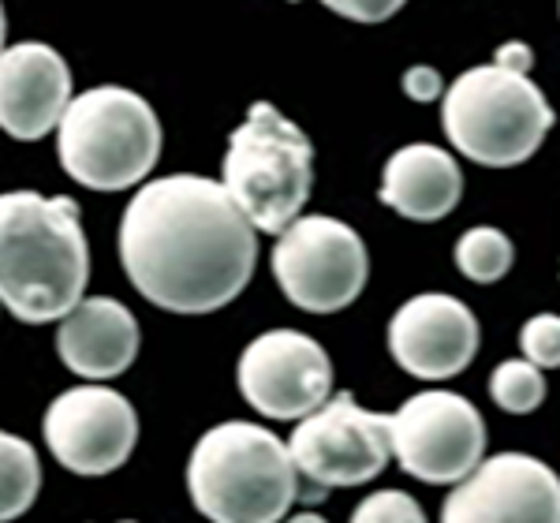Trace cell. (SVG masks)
Segmentation results:
<instances>
[{"label": "cell", "instance_id": "cell-25", "mask_svg": "<svg viewBox=\"0 0 560 523\" xmlns=\"http://www.w3.org/2000/svg\"><path fill=\"white\" fill-rule=\"evenodd\" d=\"M292 4H295V0H292Z\"/></svg>", "mask_w": 560, "mask_h": 523}, {"label": "cell", "instance_id": "cell-9", "mask_svg": "<svg viewBox=\"0 0 560 523\" xmlns=\"http://www.w3.org/2000/svg\"><path fill=\"white\" fill-rule=\"evenodd\" d=\"M288 449L300 475L318 490L363 486L377 479L393 456L388 415H374L359 408L351 393H337L318 411L303 415Z\"/></svg>", "mask_w": 560, "mask_h": 523}, {"label": "cell", "instance_id": "cell-23", "mask_svg": "<svg viewBox=\"0 0 560 523\" xmlns=\"http://www.w3.org/2000/svg\"><path fill=\"white\" fill-rule=\"evenodd\" d=\"M404 90H408V97L415 102H433V97H441V75L433 68H411L408 75H404Z\"/></svg>", "mask_w": 560, "mask_h": 523}, {"label": "cell", "instance_id": "cell-19", "mask_svg": "<svg viewBox=\"0 0 560 523\" xmlns=\"http://www.w3.org/2000/svg\"><path fill=\"white\" fill-rule=\"evenodd\" d=\"M490 396L501 411L509 415H530L541 408L546 400V377H541V367L523 359H504L501 367L490 374Z\"/></svg>", "mask_w": 560, "mask_h": 523}, {"label": "cell", "instance_id": "cell-12", "mask_svg": "<svg viewBox=\"0 0 560 523\" xmlns=\"http://www.w3.org/2000/svg\"><path fill=\"white\" fill-rule=\"evenodd\" d=\"M445 523H557L560 479L549 464L523 453H501L478 464L448 493Z\"/></svg>", "mask_w": 560, "mask_h": 523}, {"label": "cell", "instance_id": "cell-2", "mask_svg": "<svg viewBox=\"0 0 560 523\" xmlns=\"http://www.w3.org/2000/svg\"><path fill=\"white\" fill-rule=\"evenodd\" d=\"M90 247L68 195L8 191L0 198V300L26 326L65 318L83 303Z\"/></svg>", "mask_w": 560, "mask_h": 523}, {"label": "cell", "instance_id": "cell-4", "mask_svg": "<svg viewBox=\"0 0 560 523\" xmlns=\"http://www.w3.org/2000/svg\"><path fill=\"white\" fill-rule=\"evenodd\" d=\"M65 173L90 191H128L161 158V124L142 94L94 86L71 97L57 131Z\"/></svg>", "mask_w": 560, "mask_h": 523}, {"label": "cell", "instance_id": "cell-8", "mask_svg": "<svg viewBox=\"0 0 560 523\" xmlns=\"http://www.w3.org/2000/svg\"><path fill=\"white\" fill-rule=\"evenodd\" d=\"M388 438L393 456L411 479L448 486L478 467L486 449V422L467 396L427 390L388 415Z\"/></svg>", "mask_w": 560, "mask_h": 523}, {"label": "cell", "instance_id": "cell-13", "mask_svg": "<svg viewBox=\"0 0 560 523\" xmlns=\"http://www.w3.org/2000/svg\"><path fill=\"white\" fill-rule=\"evenodd\" d=\"M388 351L411 377L445 382L471 367L478 351V318L456 295L422 292L393 314Z\"/></svg>", "mask_w": 560, "mask_h": 523}, {"label": "cell", "instance_id": "cell-10", "mask_svg": "<svg viewBox=\"0 0 560 523\" xmlns=\"http://www.w3.org/2000/svg\"><path fill=\"white\" fill-rule=\"evenodd\" d=\"M243 400L266 419L292 422L318 411L332 393L325 348L300 329H269L250 340L236 371Z\"/></svg>", "mask_w": 560, "mask_h": 523}, {"label": "cell", "instance_id": "cell-5", "mask_svg": "<svg viewBox=\"0 0 560 523\" xmlns=\"http://www.w3.org/2000/svg\"><path fill=\"white\" fill-rule=\"evenodd\" d=\"M221 184L229 187V195L236 198L258 232L280 236L311 198V139L269 102H255L247 109V120L229 139Z\"/></svg>", "mask_w": 560, "mask_h": 523}, {"label": "cell", "instance_id": "cell-18", "mask_svg": "<svg viewBox=\"0 0 560 523\" xmlns=\"http://www.w3.org/2000/svg\"><path fill=\"white\" fill-rule=\"evenodd\" d=\"M512 258H516L512 240L504 236L501 229H486V224H482V229L464 232L459 243H456L459 274H464L467 281H478V284L501 281V277L512 269Z\"/></svg>", "mask_w": 560, "mask_h": 523}, {"label": "cell", "instance_id": "cell-15", "mask_svg": "<svg viewBox=\"0 0 560 523\" xmlns=\"http://www.w3.org/2000/svg\"><path fill=\"white\" fill-rule=\"evenodd\" d=\"M57 356L71 374L105 382L124 374L139 356V322L120 300H83L71 314L60 318Z\"/></svg>", "mask_w": 560, "mask_h": 523}, {"label": "cell", "instance_id": "cell-11", "mask_svg": "<svg viewBox=\"0 0 560 523\" xmlns=\"http://www.w3.org/2000/svg\"><path fill=\"white\" fill-rule=\"evenodd\" d=\"M45 445L68 472L97 479L128 464L139 441V415L128 396L105 385L65 390L42 419Z\"/></svg>", "mask_w": 560, "mask_h": 523}, {"label": "cell", "instance_id": "cell-24", "mask_svg": "<svg viewBox=\"0 0 560 523\" xmlns=\"http://www.w3.org/2000/svg\"><path fill=\"white\" fill-rule=\"evenodd\" d=\"M493 65L504 71H516V75H527L530 65H535V53H530V45H523V42H504L501 49L493 53Z\"/></svg>", "mask_w": 560, "mask_h": 523}, {"label": "cell", "instance_id": "cell-6", "mask_svg": "<svg viewBox=\"0 0 560 523\" xmlns=\"http://www.w3.org/2000/svg\"><path fill=\"white\" fill-rule=\"evenodd\" d=\"M553 109L527 75L497 65L471 68L445 90L441 124L448 142L486 168H512L530 158L553 128Z\"/></svg>", "mask_w": 560, "mask_h": 523}, {"label": "cell", "instance_id": "cell-7", "mask_svg": "<svg viewBox=\"0 0 560 523\" xmlns=\"http://www.w3.org/2000/svg\"><path fill=\"white\" fill-rule=\"evenodd\" d=\"M370 258L351 224L337 218H295L277 236L273 277L288 303L311 314L345 311L366 288Z\"/></svg>", "mask_w": 560, "mask_h": 523}, {"label": "cell", "instance_id": "cell-20", "mask_svg": "<svg viewBox=\"0 0 560 523\" xmlns=\"http://www.w3.org/2000/svg\"><path fill=\"white\" fill-rule=\"evenodd\" d=\"M520 348L530 363L560 367V314H535L520 333Z\"/></svg>", "mask_w": 560, "mask_h": 523}, {"label": "cell", "instance_id": "cell-22", "mask_svg": "<svg viewBox=\"0 0 560 523\" xmlns=\"http://www.w3.org/2000/svg\"><path fill=\"white\" fill-rule=\"evenodd\" d=\"M329 12L345 15V20H355V23H385L388 15L400 12L408 0H322Z\"/></svg>", "mask_w": 560, "mask_h": 523}, {"label": "cell", "instance_id": "cell-16", "mask_svg": "<svg viewBox=\"0 0 560 523\" xmlns=\"http://www.w3.org/2000/svg\"><path fill=\"white\" fill-rule=\"evenodd\" d=\"M459 195H464V176L453 153L430 142H411L396 150L382 173V202L411 221L448 218Z\"/></svg>", "mask_w": 560, "mask_h": 523}, {"label": "cell", "instance_id": "cell-21", "mask_svg": "<svg viewBox=\"0 0 560 523\" xmlns=\"http://www.w3.org/2000/svg\"><path fill=\"white\" fill-rule=\"evenodd\" d=\"M355 523H377V520H400V523H422L419 501L408 498L404 490H382V493H370V498L351 512Z\"/></svg>", "mask_w": 560, "mask_h": 523}, {"label": "cell", "instance_id": "cell-14", "mask_svg": "<svg viewBox=\"0 0 560 523\" xmlns=\"http://www.w3.org/2000/svg\"><path fill=\"white\" fill-rule=\"evenodd\" d=\"M71 105V71L52 45H8L0 57V124L12 139L38 142Z\"/></svg>", "mask_w": 560, "mask_h": 523}, {"label": "cell", "instance_id": "cell-17", "mask_svg": "<svg viewBox=\"0 0 560 523\" xmlns=\"http://www.w3.org/2000/svg\"><path fill=\"white\" fill-rule=\"evenodd\" d=\"M0 460H4V490H0V516L15 520L38 498L42 486V464L34 456V449L23 438L4 434L0 441Z\"/></svg>", "mask_w": 560, "mask_h": 523}, {"label": "cell", "instance_id": "cell-1", "mask_svg": "<svg viewBox=\"0 0 560 523\" xmlns=\"http://www.w3.org/2000/svg\"><path fill=\"white\" fill-rule=\"evenodd\" d=\"M258 229L229 187L176 173L150 179L124 210L120 262L142 300L173 314H210L247 288Z\"/></svg>", "mask_w": 560, "mask_h": 523}, {"label": "cell", "instance_id": "cell-3", "mask_svg": "<svg viewBox=\"0 0 560 523\" xmlns=\"http://www.w3.org/2000/svg\"><path fill=\"white\" fill-rule=\"evenodd\" d=\"M195 509L217 523H277L300 498L292 449L258 422H221L187 460Z\"/></svg>", "mask_w": 560, "mask_h": 523}]
</instances>
